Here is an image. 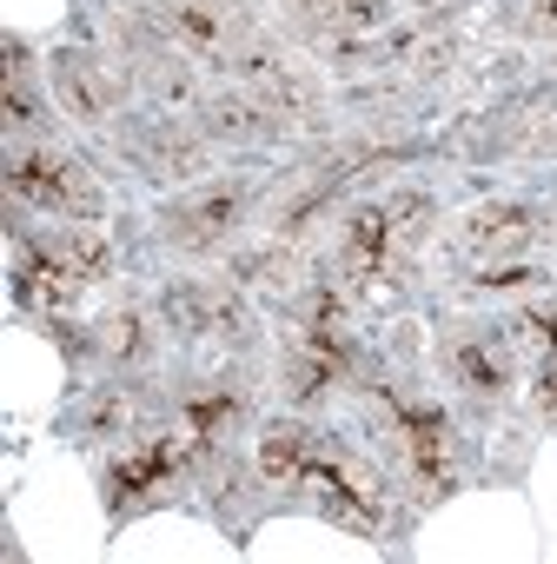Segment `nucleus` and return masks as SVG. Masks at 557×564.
I'll list each match as a JSON object with an SVG mask.
<instances>
[{"label": "nucleus", "instance_id": "nucleus-1", "mask_svg": "<svg viewBox=\"0 0 557 564\" xmlns=\"http://www.w3.org/2000/svg\"><path fill=\"white\" fill-rule=\"evenodd\" d=\"M352 392H359L365 432H379L385 465L405 485L412 511H432V505H445L451 491L471 485V452L458 438V419L432 392H418L405 379H385V372H359Z\"/></svg>", "mask_w": 557, "mask_h": 564}, {"label": "nucleus", "instance_id": "nucleus-2", "mask_svg": "<svg viewBox=\"0 0 557 564\" xmlns=\"http://www.w3.org/2000/svg\"><path fill=\"white\" fill-rule=\"evenodd\" d=\"M432 213H438V199H432L425 186L385 193V199H352V206L339 213L332 279H339V286H352V293L412 279V259H418V246L432 239Z\"/></svg>", "mask_w": 557, "mask_h": 564}, {"label": "nucleus", "instance_id": "nucleus-3", "mask_svg": "<svg viewBox=\"0 0 557 564\" xmlns=\"http://www.w3.org/2000/svg\"><path fill=\"white\" fill-rule=\"evenodd\" d=\"M299 498H306V505H319L339 531L372 538V544H392V531H398V518H405L398 478H392L385 465H372L359 445L332 438V432L319 438V452H313V465H306Z\"/></svg>", "mask_w": 557, "mask_h": 564}, {"label": "nucleus", "instance_id": "nucleus-4", "mask_svg": "<svg viewBox=\"0 0 557 564\" xmlns=\"http://www.w3.org/2000/svg\"><path fill=\"white\" fill-rule=\"evenodd\" d=\"M226 74H232V87H239L245 100H259L278 127H313V120H326V80H319V67H313L299 47L272 41L265 28L226 61Z\"/></svg>", "mask_w": 557, "mask_h": 564}, {"label": "nucleus", "instance_id": "nucleus-5", "mask_svg": "<svg viewBox=\"0 0 557 564\" xmlns=\"http://www.w3.org/2000/svg\"><path fill=\"white\" fill-rule=\"evenodd\" d=\"M166 333L193 352H226V359H252L259 352V313L245 306L239 286H212V279H179L160 293Z\"/></svg>", "mask_w": 557, "mask_h": 564}, {"label": "nucleus", "instance_id": "nucleus-6", "mask_svg": "<svg viewBox=\"0 0 557 564\" xmlns=\"http://www.w3.org/2000/svg\"><path fill=\"white\" fill-rule=\"evenodd\" d=\"M186 478H199V471H193V452H186L179 425H160V432H146V438H127V452L107 458V471H100L107 524H113V531L133 524L140 511H153L160 498H173V485H186Z\"/></svg>", "mask_w": 557, "mask_h": 564}, {"label": "nucleus", "instance_id": "nucleus-7", "mask_svg": "<svg viewBox=\"0 0 557 564\" xmlns=\"http://www.w3.org/2000/svg\"><path fill=\"white\" fill-rule=\"evenodd\" d=\"M438 379L458 392V405L471 412H504L511 386H517V352L498 326L484 319H445L438 326Z\"/></svg>", "mask_w": 557, "mask_h": 564}, {"label": "nucleus", "instance_id": "nucleus-8", "mask_svg": "<svg viewBox=\"0 0 557 564\" xmlns=\"http://www.w3.org/2000/svg\"><path fill=\"white\" fill-rule=\"evenodd\" d=\"M265 193L252 180H212V186H186L160 206V239L186 259H206V252H226L245 219H259Z\"/></svg>", "mask_w": 557, "mask_h": 564}, {"label": "nucleus", "instance_id": "nucleus-9", "mask_svg": "<svg viewBox=\"0 0 557 564\" xmlns=\"http://www.w3.org/2000/svg\"><path fill=\"white\" fill-rule=\"evenodd\" d=\"M8 193H14V206L54 213V219H100V206H107L100 180L47 140H21L8 153Z\"/></svg>", "mask_w": 557, "mask_h": 564}, {"label": "nucleus", "instance_id": "nucleus-10", "mask_svg": "<svg viewBox=\"0 0 557 564\" xmlns=\"http://www.w3.org/2000/svg\"><path fill=\"white\" fill-rule=\"evenodd\" d=\"M245 419H252V399L232 386V372H206V379H186L173 392V425H179V438L193 452V471L226 458V452H239Z\"/></svg>", "mask_w": 557, "mask_h": 564}, {"label": "nucleus", "instance_id": "nucleus-11", "mask_svg": "<svg viewBox=\"0 0 557 564\" xmlns=\"http://www.w3.org/2000/svg\"><path fill=\"white\" fill-rule=\"evenodd\" d=\"M47 74H54L61 107H67L80 127H100V133H107V127L127 113L133 67H127L120 54H107V47H54Z\"/></svg>", "mask_w": 557, "mask_h": 564}, {"label": "nucleus", "instance_id": "nucleus-12", "mask_svg": "<svg viewBox=\"0 0 557 564\" xmlns=\"http://www.w3.org/2000/svg\"><path fill=\"white\" fill-rule=\"evenodd\" d=\"M484 160H517V166H550L557 160V67L537 74L517 100L491 113V133L478 147Z\"/></svg>", "mask_w": 557, "mask_h": 564}, {"label": "nucleus", "instance_id": "nucleus-13", "mask_svg": "<svg viewBox=\"0 0 557 564\" xmlns=\"http://www.w3.org/2000/svg\"><path fill=\"white\" fill-rule=\"evenodd\" d=\"M153 21H160L193 61H206V67H226V61L259 34V21L239 8V0H153Z\"/></svg>", "mask_w": 557, "mask_h": 564}, {"label": "nucleus", "instance_id": "nucleus-14", "mask_svg": "<svg viewBox=\"0 0 557 564\" xmlns=\"http://www.w3.org/2000/svg\"><path fill=\"white\" fill-rule=\"evenodd\" d=\"M544 226L550 219L531 199H491V206H478L451 226V252L465 265H504V259H524L544 239Z\"/></svg>", "mask_w": 557, "mask_h": 564}, {"label": "nucleus", "instance_id": "nucleus-15", "mask_svg": "<svg viewBox=\"0 0 557 564\" xmlns=\"http://www.w3.org/2000/svg\"><path fill=\"white\" fill-rule=\"evenodd\" d=\"M405 160H412V140H405V133L352 127V133L326 140V147H313L299 166H306L313 180H326L332 193H352V186H365V180H379V173H392V166H405Z\"/></svg>", "mask_w": 557, "mask_h": 564}, {"label": "nucleus", "instance_id": "nucleus-16", "mask_svg": "<svg viewBox=\"0 0 557 564\" xmlns=\"http://www.w3.org/2000/svg\"><path fill=\"white\" fill-rule=\"evenodd\" d=\"M286 8V28L332 47V54H352L359 41L385 34L398 21V0H278Z\"/></svg>", "mask_w": 557, "mask_h": 564}, {"label": "nucleus", "instance_id": "nucleus-17", "mask_svg": "<svg viewBox=\"0 0 557 564\" xmlns=\"http://www.w3.org/2000/svg\"><path fill=\"white\" fill-rule=\"evenodd\" d=\"M94 352H100V372L113 379H153L160 366V326H153V306L146 300H113L100 319H94Z\"/></svg>", "mask_w": 557, "mask_h": 564}, {"label": "nucleus", "instance_id": "nucleus-18", "mask_svg": "<svg viewBox=\"0 0 557 564\" xmlns=\"http://www.w3.org/2000/svg\"><path fill=\"white\" fill-rule=\"evenodd\" d=\"M127 160L140 180H160V186H199L206 173V133L193 120H146L140 133H127Z\"/></svg>", "mask_w": 557, "mask_h": 564}, {"label": "nucleus", "instance_id": "nucleus-19", "mask_svg": "<svg viewBox=\"0 0 557 564\" xmlns=\"http://www.w3.org/2000/svg\"><path fill=\"white\" fill-rule=\"evenodd\" d=\"M87 293V279L67 265V252L54 246V232H34L21 239V259H14V300L41 319H67L74 300Z\"/></svg>", "mask_w": 557, "mask_h": 564}, {"label": "nucleus", "instance_id": "nucleus-20", "mask_svg": "<svg viewBox=\"0 0 557 564\" xmlns=\"http://www.w3.org/2000/svg\"><path fill=\"white\" fill-rule=\"evenodd\" d=\"M61 432H67L74 445H87V452L127 445V438L140 432V392H133V379H113V372H107L100 386H87V392L67 405Z\"/></svg>", "mask_w": 557, "mask_h": 564}, {"label": "nucleus", "instance_id": "nucleus-21", "mask_svg": "<svg viewBox=\"0 0 557 564\" xmlns=\"http://www.w3.org/2000/svg\"><path fill=\"white\" fill-rule=\"evenodd\" d=\"M319 438H326V432L306 425V419H272V425H259V438H252V471H259L265 498H299Z\"/></svg>", "mask_w": 557, "mask_h": 564}, {"label": "nucleus", "instance_id": "nucleus-22", "mask_svg": "<svg viewBox=\"0 0 557 564\" xmlns=\"http://www.w3.org/2000/svg\"><path fill=\"white\" fill-rule=\"evenodd\" d=\"M299 272H306L299 246L278 239V232H272L265 246H239V252H232V286H239V293H259V300H286V306H293V300L306 293Z\"/></svg>", "mask_w": 557, "mask_h": 564}, {"label": "nucleus", "instance_id": "nucleus-23", "mask_svg": "<svg viewBox=\"0 0 557 564\" xmlns=\"http://www.w3.org/2000/svg\"><path fill=\"white\" fill-rule=\"evenodd\" d=\"M278 392H286L293 412H326L339 392H352V372L326 352H306L286 339V352H278Z\"/></svg>", "mask_w": 557, "mask_h": 564}, {"label": "nucleus", "instance_id": "nucleus-24", "mask_svg": "<svg viewBox=\"0 0 557 564\" xmlns=\"http://www.w3.org/2000/svg\"><path fill=\"white\" fill-rule=\"evenodd\" d=\"M8 140H54V113L34 80V47L21 34H8Z\"/></svg>", "mask_w": 557, "mask_h": 564}, {"label": "nucleus", "instance_id": "nucleus-25", "mask_svg": "<svg viewBox=\"0 0 557 564\" xmlns=\"http://www.w3.org/2000/svg\"><path fill=\"white\" fill-rule=\"evenodd\" d=\"M193 120H199L206 140H226V147H265L272 133H286L259 100H245L239 87H232V94H206V100L193 107Z\"/></svg>", "mask_w": 557, "mask_h": 564}, {"label": "nucleus", "instance_id": "nucleus-26", "mask_svg": "<svg viewBox=\"0 0 557 564\" xmlns=\"http://www.w3.org/2000/svg\"><path fill=\"white\" fill-rule=\"evenodd\" d=\"M498 333H504L511 352L531 359V366L557 359V300H524V306H511V313L498 319Z\"/></svg>", "mask_w": 557, "mask_h": 564}, {"label": "nucleus", "instance_id": "nucleus-27", "mask_svg": "<svg viewBox=\"0 0 557 564\" xmlns=\"http://www.w3.org/2000/svg\"><path fill=\"white\" fill-rule=\"evenodd\" d=\"M498 28L517 41H557V0H504Z\"/></svg>", "mask_w": 557, "mask_h": 564}, {"label": "nucleus", "instance_id": "nucleus-28", "mask_svg": "<svg viewBox=\"0 0 557 564\" xmlns=\"http://www.w3.org/2000/svg\"><path fill=\"white\" fill-rule=\"evenodd\" d=\"M544 265H531V259H504V265H478L471 272V293H537L544 286Z\"/></svg>", "mask_w": 557, "mask_h": 564}, {"label": "nucleus", "instance_id": "nucleus-29", "mask_svg": "<svg viewBox=\"0 0 557 564\" xmlns=\"http://www.w3.org/2000/svg\"><path fill=\"white\" fill-rule=\"evenodd\" d=\"M531 399H537V419L557 432V359H544V366H537V379H531Z\"/></svg>", "mask_w": 557, "mask_h": 564}, {"label": "nucleus", "instance_id": "nucleus-30", "mask_svg": "<svg viewBox=\"0 0 557 564\" xmlns=\"http://www.w3.org/2000/svg\"><path fill=\"white\" fill-rule=\"evenodd\" d=\"M550 232H557V206H550Z\"/></svg>", "mask_w": 557, "mask_h": 564}]
</instances>
